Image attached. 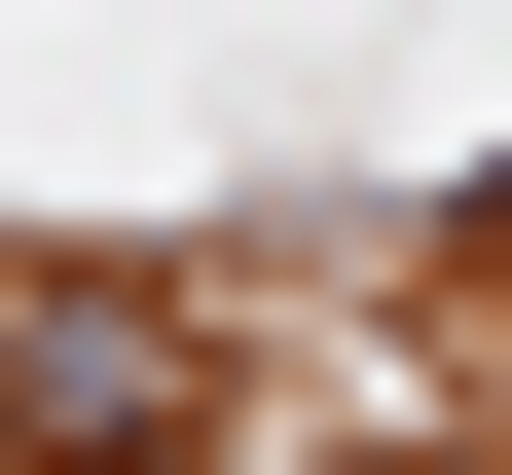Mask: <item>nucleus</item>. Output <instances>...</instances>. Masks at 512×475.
Returning a JSON list of instances; mask_svg holds the SVG:
<instances>
[{
	"label": "nucleus",
	"mask_w": 512,
	"mask_h": 475,
	"mask_svg": "<svg viewBox=\"0 0 512 475\" xmlns=\"http://www.w3.org/2000/svg\"><path fill=\"white\" fill-rule=\"evenodd\" d=\"M0 439H37V475H147V439H183V293L37 256V293H0Z\"/></svg>",
	"instance_id": "f257e3e1"
}]
</instances>
